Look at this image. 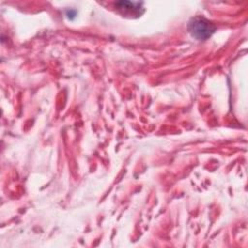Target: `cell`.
I'll return each mask as SVG.
<instances>
[{"label":"cell","mask_w":248,"mask_h":248,"mask_svg":"<svg viewBox=\"0 0 248 248\" xmlns=\"http://www.w3.org/2000/svg\"><path fill=\"white\" fill-rule=\"evenodd\" d=\"M189 32L198 40L208 39L215 31V25L202 16H196L189 21Z\"/></svg>","instance_id":"6da1fadb"},{"label":"cell","mask_w":248,"mask_h":248,"mask_svg":"<svg viewBox=\"0 0 248 248\" xmlns=\"http://www.w3.org/2000/svg\"><path fill=\"white\" fill-rule=\"evenodd\" d=\"M119 9H124V10H132V11H139L140 9V3H135V2H129V1H120L115 4Z\"/></svg>","instance_id":"7a4b0ae2"}]
</instances>
